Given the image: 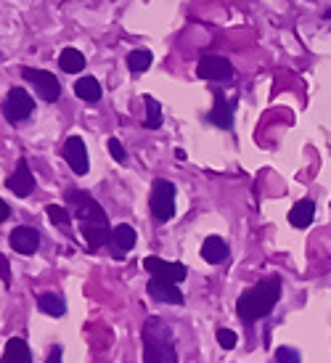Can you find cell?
Instances as JSON below:
<instances>
[{"label": "cell", "mask_w": 331, "mask_h": 363, "mask_svg": "<svg viewBox=\"0 0 331 363\" xmlns=\"http://www.w3.org/2000/svg\"><path fill=\"white\" fill-rule=\"evenodd\" d=\"M64 199L72 210V218L80 223V233L88 244V252H98L101 247H109L114 228L109 226V215L104 212V207L88 191H80V188H69Z\"/></svg>", "instance_id": "obj_1"}, {"label": "cell", "mask_w": 331, "mask_h": 363, "mask_svg": "<svg viewBox=\"0 0 331 363\" xmlns=\"http://www.w3.org/2000/svg\"><path fill=\"white\" fill-rule=\"evenodd\" d=\"M278 300H281V278L268 276V278H260L255 287L247 289L236 300V313L244 324H255L260 318L271 316Z\"/></svg>", "instance_id": "obj_2"}, {"label": "cell", "mask_w": 331, "mask_h": 363, "mask_svg": "<svg viewBox=\"0 0 331 363\" xmlns=\"http://www.w3.org/2000/svg\"><path fill=\"white\" fill-rule=\"evenodd\" d=\"M143 363H178L172 329L156 316L143 324Z\"/></svg>", "instance_id": "obj_3"}, {"label": "cell", "mask_w": 331, "mask_h": 363, "mask_svg": "<svg viewBox=\"0 0 331 363\" xmlns=\"http://www.w3.org/2000/svg\"><path fill=\"white\" fill-rule=\"evenodd\" d=\"M175 183L167 178H156L151 183V197H149V210L156 223H167L175 218Z\"/></svg>", "instance_id": "obj_4"}, {"label": "cell", "mask_w": 331, "mask_h": 363, "mask_svg": "<svg viewBox=\"0 0 331 363\" xmlns=\"http://www.w3.org/2000/svg\"><path fill=\"white\" fill-rule=\"evenodd\" d=\"M0 112H3L6 122H11V125L27 122L32 117V112H35V98L24 88H11L3 106H0Z\"/></svg>", "instance_id": "obj_5"}, {"label": "cell", "mask_w": 331, "mask_h": 363, "mask_svg": "<svg viewBox=\"0 0 331 363\" xmlns=\"http://www.w3.org/2000/svg\"><path fill=\"white\" fill-rule=\"evenodd\" d=\"M21 77L35 85L37 96L46 101V104H56L61 98V85L53 72H46V69H35V67H21Z\"/></svg>", "instance_id": "obj_6"}, {"label": "cell", "mask_w": 331, "mask_h": 363, "mask_svg": "<svg viewBox=\"0 0 331 363\" xmlns=\"http://www.w3.org/2000/svg\"><path fill=\"white\" fill-rule=\"evenodd\" d=\"M196 77H202L207 82H228L236 77V69L223 56H202L196 64Z\"/></svg>", "instance_id": "obj_7"}, {"label": "cell", "mask_w": 331, "mask_h": 363, "mask_svg": "<svg viewBox=\"0 0 331 363\" xmlns=\"http://www.w3.org/2000/svg\"><path fill=\"white\" fill-rule=\"evenodd\" d=\"M61 157L66 159V165L72 167L75 175H88L91 170V159H88V149H85V141L80 136H69L61 146Z\"/></svg>", "instance_id": "obj_8"}, {"label": "cell", "mask_w": 331, "mask_h": 363, "mask_svg": "<svg viewBox=\"0 0 331 363\" xmlns=\"http://www.w3.org/2000/svg\"><path fill=\"white\" fill-rule=\"evenodd\" d=\"M6 186H8V191H14L19 199H27L30 194H35V175H32L30 170V162L24 159V157H19V162H16L14 172L6 178Z\"/></svg>", "instance_id": "obj_9"}, {"label": "cell", "mask_w": 331, "mask_h": 363, "mask_svg": "<svg viewBox=\"0 0 331 363\" xmlns=\"http://www.w3.org/2000/svg\"><path fill=\"white\" fill-rule=\"evenodd\" d=\"M143 268L156 276V278H165V281H172V284H181L188 276V268L183 263H167L162 258H143Z\"/></svg>", "instance_id": "obj_10"}, {"label": "cell", "mask_w": 331, "mask_h": 363, "mask_svg": "<svg viewBox=\"0 0 331 363\" xmlns=\"http://www.w3.org/2000/svg\"><path fill=\"white\" fill-rule=\"evenodd\" d=\"M8 244H11L14 252L30 258V255H35L40 249V231L32 226H16L11 231V236H8Z\"/></svg>", "instance_id": "obj_11"}, {"label": "cell", "mask_w": 331, "mask_h": 363, "mask_svg": "<svg viewBox=\"0 0 331 363\" xmlns=\"http://www.w3.org/2000/svg\"><path fill=\"white\" fill-rule=\"evenodd\" d=\"M146 292H149L151 300H156V303H167V305H183L186 303V297H183V292L178 289V284L165 281V278H156V276H151L149 278Z\"/></svg>", "instance_id": "obj_12"}, {"label": "cell", "mask_w": 331, "mask_h": 363, "mask_svg": "<svg viewBox=\"0 0 331 363\" xmlns=\"http://www.w3.org/2000/svg\"><path fill=\"white\" fill-rule=\"evenodd\" d=\"M138 242V233L133 226H127V223H120V226H114L111 231V242H109V249H111V258L114 260H125V255L136 247Z\"/></svg>", "instance_id": "obj_13"}, {"label": "cell", "mask_w": 331, "mask_h": 363, "mask_svg": "<svg viewBox=\"0 0 331 363\" xmlns=\"http://www.w3.org/2000/svg\"><path fill=\"white\" fill-rule=\"evenodd\" d=\"M233 106H236V101H228L226 96L215 88V106H212V112L207 114V120L212 125H217L220 130H231L233 127Z\"/></svg>", "instance_id": "obj_14"}, {"label": "cell", "mask_w": 331, "mask_h": 363, "mask_svg": "<svg viewBox=\"0 0 331 363\" xmlns=\"http://www.w3.org/2000/svg\"><path fill=\"white\" fill-rule=\"evenodd\" d=\"M202 258L207 260L210 265H220L228 260V244L220 236H207L202 244Z\"/></svg>", "instance_id": "obj_15"}, {"label": "cell", "mask_w": 331, "mask_h": 363, "mask_svg": "<svg viewBox=\"0 0 331 363\" xmlns=\"http://www.w3.org/2000/svg\"><path fill=\"white\" fill-rule=\"evenodd\" d=\"M316 218V202L313 199H300L292 210H289V223L294 228H307Z\"/></svg>", "instance_id": "obj_16"}, {"label": "cell", "mask_w": 331, "mask_h": 363, "mask_svg": "<svg viewBox=\"0 0 331 363\" xmlns=\"http://www.w3.org/2000/svg\"><path fill=\"white\" fill-rule=\"evenodd\" d=\"M3 363H32V350L21 337H11L3 350Z\"/></svg>", "instance_id": "obj_17"}, {"label": "cell", "mask_w": 331, "mask_h": 363, "mask_svg": "<svg viewBox=\"0 0 331 363\" xmlns=\"http://www.w3.org/2000/svg\"><path fill=\"white\" fill-rule=\"evenodd\" d=\"M37 310L51 318H61L66 313V303L56 292H43V294H37Z\"/></svg>", "instance_id": "obj_18"}, {"label": "cell", "mask_w": 331, "mask_h": 363, "mask_svg": "<svg viewBox=\"0 0 331 363\" xmlns=\"http://www.w3.org/2000/svg\"><path fill=\"white\" fill-rule=\"evenodd\" d=\"M101 82L96 77H82L75 82V96L80 101H88V104H98L101 101Z\"/></svg>", "instance_id": "obj_19"}, {"label": "cell", "mask_w": 331, "mask_h": 363, "mask_svg": "<svg viewBox=\"0 0 331 363\" xmlns=\"http://www.w3.org/2000/svg\"><path fill=\"white\" fill-rule=\"evenodd\" d=\"M59 67L66 72V75L82 72V69H85V56H82V51H77V48H64L59 53Z\"/></svg>", "instance_id": "obj_20"}, {"label": "cell", "mask_w": 331, "mask_h": 363, "mask_svg": "<svg viewBox=\"0 0 331 363\" xmlns=\"http://www.w3.org/2000/svg\"><path fill=\"white\" fill-rule=\"evenodd\" d=\"M143 104H146V120H143V130H159V127H162V122H165L159 101H156L154 96H146V98H143Z\"/></svg>", "instance_id": "obj_21"}, {"label": "cell", "mask_w": 331, "mask_h": 363, "mask_svg": "<svg viewBox=\"0 0 331 363\" xmlns=\"http://www.w3.org/2000/svg\"><path fill=\"white\" fill-rule=\"evenodd\" d=\"M151 64H154V56H151V51H146V48H136V51L127 53V67H130L133 75L146 72Z\"/></svg>", "instance_id": "obj_22"}, {"label": "cell", "mask_w": 331, "mask_h": 363, "mask_svg": "<svg viewBox=\"0 0 331 363\" xmlns=\"http://www.w3.org/2000/svg\"><path fill=\"white\" fill-rule=\"evenodd\" d=\"M46 215H48V220H51L56 228L69 231V226H72V212H69V207H61V204H48Z\"/></svg>", "instance_id": "obj_23"}, {"label": "cell", "mask_w": 331, "mask_h": 363, "mask_svg": "<svg viewBox=\"0 0 331 363\" xmlns=\"http://www.w3.org/2000/svg\"><path fill=\"white\" fill-rule=\"evenodd\" d=\"M236 342H239L236 332H231V329H217V345L223 350H233L236 348Z\"/></svg>", "instance_id": "obj_24"}, {"label": "cell", "mask_w": 331, "mask_h": 363, "mask_svg": "<svg viewBox=\"0 0 331 363\" xmlns=\"http://www.w3.org/2000/svg\"><path fill=\"white\" fill-rule=\"evenodd\" d=\"M276 363H302V358L294 348H278L276 350Z\"/></svg>", "instance_id": "obj_25"}, {"label": "cell", "mask_w": 331, "mask_h": 363, "mask_svg": "<svg viewBox=\"0 0 331 363\" xmlns=\"http://www.w3.org/2000/svg\"><path fill=\"white\" fill-rule=\"evenodd\" d=\"M109 154H111V159H114V162H120V165L127 162V152L122 149V143L117 141V138H109Z\"/></svg>", "instance_id": "obj_26"}, {"label": "cell", "mask_w": 331, "mask_h": 363, "mask_svg": "<svg viewBox=\"0 0 331 363\" xmlns=\"http://www.w3.org/2000/svg\"><path fill=\"white\" fill-rule=\"evenodd\" d=\"M0 278H3L6 287H11V265H8L6 255H0Z\"/></svg>", "instance_id": "obj_27"}, {"label": "cell", "mask_w": 331, "mask_h": 363, "mask_svg": "<svg viewBox=\"0 0 331 363\" xmlns=\"http://www.w3.org/2000/svg\"><path fill=\"white\" fill-rule=\"evenodd\" d=\"M46 363H64V350H61V345H53V348L48 350Z\"/></svg>", "instance_id": "obj_28"}, {"label": "cell", "mask_w": 331, "mask_h": 363, "mask_svg": "<svg viewBox=\"0 0 331 363\" xmlns=\"http://www.w3.org/2000/svg\"><path fill=\"white\" fill-rule=\"evenodd\" d=\"M8 218H11V207H8V204L0 199V223H6Z\"/></svg>", "instance_id": "obj_29"}]
</instances>
